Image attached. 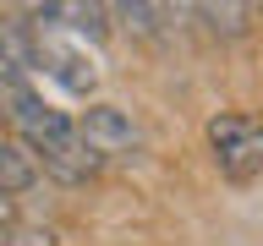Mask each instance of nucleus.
I'll return each mask as SVG.
<instances>
[{"label":"nucleus","instance_id":"nucleus-1","mask_svg":"<svg viewBox=\"0 0 263 246\" xmlns=\"http://www.w3.org/2000/svg\"><path fill=\"white\" fill-rule=\"evenodd\" d=\"M6 104H11L16 142L39 159V170H44V175H55L61 186H82V180H93L99 170H104V159L82 142L77 120H71V115H61V110H49V104L33 93L28 82H22V88H6Z\"/></svg>","mask_w":263,"mask_h":246},{"label":"nucleus","instance_id":"nucleus-2","mask_svg":"<svg viewBox=\"0 0 263 246\" xmlns=\"http://www.w3.org/2000/svg\"><path fill=\"white\" fill-rule=\"evenodd\" d=\"M209 137V159L225 180H258L263 175V115L247 110H219L203 126Z\"/></svg>","mask_w":263,"mask_h":246},{"label":"nucleus","instance_id":"nucleus-3","mask_svg":"<svg viewBox=\"0 0 263 246\" xmlns=\"http://www.w3.org/2000/svg\"><path fill=\"white\" fill-rule=\"evenodd\" d=\"M77 131L99 159H110V153H143V126L121 104H88L77 115Z\"/></svg>","mask_w":263,"mask_h":246},{"label":"nucleus","instance_id":"nucleus-4","mask_svg":"<svg viewBox=\"0 0 263 246\" xmlns=\"http://www.w3.org/2000/svg\"><path fill=\"white\" fill-rule=\"evenodd\" d=\"M110 6H82V0H55V6H33V28H71L82 38H104L110 33Z\"/></svg>","mask_w":263,"mask_h":246},{"label":"nucleus","instance_id":"nucleus-5","mask_svg":"<svg viewBox=\"0 0 263 246\" xmlns=\"http://www.w3.org/2000/svg\"><path fill=\"white\" fill-rule=\"evenodd\" d=\"M39 180H44L39 159H33L22 142H6V137H0V197H22V192H33Z\"/></svg>","mask_w":263,"mask_h":246},{"label":"nucleus","instance_id":"nucleus-6","mask_svg":"<svg viewBox=\"0 0 263 246\" xmlns=\"http://www.w3.org/2000/svg\"><path fill=\"white\" fill-rule=\"evenodd\" d=\"M192 16H203L214 33H225V38H241L247 28H252V16H258V6H192Z\"/></svg>","mask_w":263,"mask_h":246},{"label":"nucleus","instance_id":"nucleus-7","mask_svg":"<svg viewBox=\"0 0 263 246\" xmlns=\"http://www.w3.org/2000/svg\"><path fill=\"white\" fill-rule=\"evenodd\" d=\"M110 16L137 38H159V16H170L164 6H110Z\"/></svg>","mask_w":263,"mask_h":246},{"label":"nucleus","instance_id":"nucleus-8","mask_svg":"<svg viewBox=\"0 0 263 246\" xmlns=\"http://www.w3.org/2000/svg\"><path fill=\"white\" fill-rule=\"evenodd\" d=\"M0 246H55V235H49V230H39V224H22V219H16V224L0 230Z\"/></svg>","mask_w":263,"mask_h":246}]
</instances>
